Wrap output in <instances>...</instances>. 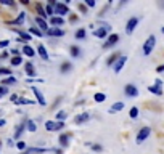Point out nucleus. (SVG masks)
I'll return each instance as SVG.
<instances>
[{
	"mask_svg": "<svg viewBox=\"0 0 164 154\" xmlns=\"http://www.w3.org/2000/svg\"><path fill=\"white\" fill-rule=\"evenodd\" d=\"M155 45H156V37L155 36H150L148 40L143 43V55H150L151 51H153Z\"/></svg>",
	"mask_w": 164,
	"mask_h": 154,
	"instance_id": "obj_1",
	"label": "nucleus"
},
{
	"mask_svg": "<svg viewBox=\"0 0 164 154\" xmlns=\"http://www.w3.org/2000/svg\"><path fill=\"white\" fill-rule=\"evenodd\" d=\"M63 127H65L63 122H53V121H47V122H45V128H47L48 132H56V130H60Z\"/></svg>",
	"mask_w": 164,
	"mask_h": 154,
	"instance_id": "obj_2",
	"label": "nucleus"
},
{
	"mask_svg": "<svg viewBox=\"0 0 164 154\" xmlns=\"http://www.w3.org/2000/svg\"><path fill=\"white\" fill-rule=\"evenodd\" d=\"M150 133H151V130H150L148 127L142 128V130H140V132H138V135H137V143L140 145V143H142V141H145V140H146V138H148V136H150Z\"/></svg>",
	"mask_w": 164,
	"mask_h": 154,
	"instance_id": "obj_3",
	"label": "nucleus"
},
{
	"mask_svg": "<svg viewBox=\"0 0 164 154\" xmlns=\"http://www.w3.org/2000/svg\"><path fill=\"white\" fill-rule=\"evenodd\" d=\"M55 13L60 15V16H65L69 13V10H68V7L65 3H55Z\"/></svg>",
	"mask_w": 164,
	"mask_h": 154,
	"instance_id": "obj_4",
	"label": "nucleus"
},
{
	"mask_svg": "<svg viewBox=\"0 0 164 154\" xmlns=\"http://www.w3.org/2000/svg\"><path fill=\"white\" fill-rule=\"evenodd\" d=\"M110 29H111V26H105V27H101V29L93 31V36H95V37H100V39H105Z\"/></svg>",
	"mask_w": 164,
	"mask_h": 154,
	"instance_id": "obj_5",
	"label": "nucleus"
},
{
	"mask_svg": "<svg viewBox=\"0 0 164 154\" xmlns=\"http://www.w3.org/2000/svg\"><path fill=\"white\" fill-rule=\"evenodd\" d=\"M126 63H127V56H124V55L119 56V58H117V61H116V64H114V71L119 72L122 67H124V64H126Z\"/></svg>",
	"mask_w": 164,
	"mask_h": 154,
	"instance_id": "obj_6",
	"label": "nucleus"
},
{
	"mask_svg": "<svg viewBox=\"0 0 164 154\" xmlns=\"http://www.w3.org/2000/svg\"><path fill=\"white\" fill-rule=\"evenodd\" d=\"M162 82L159 80V79H158V80H156V85H153V87H150L148 90H150V92L151 93H155V95H162Z\"/></svg>",
	"mask_w": 164,
	"mask_h": 154,
	"instance_id": "obj_7",
	"label": "nucleus"
},
{
	"mask_svg": "<svg viewBox=\"0 0 164 154\" xmlns=\"http://www.w3.org/2000/svg\"><path fill=\"white\" fill-rule=\"evenodd\" d=\"M138 24V18H131L127 21V26H126V32L127 34H131L134 29H135V26Z\"/></svg>",
	"mask_w": 164,
	"mask_h": 154,
	"instance_id": "obj_8",
	"label": "nucleus"
},
{
	"mask_svg": "<svg viewBox=\"0 0 164 154\" xmlns=\"http://www.w3.org/2000/svg\"><path fill=\"white\" fill-rule=\"evenodd\" d=\"M117 40H119V36H117V34H113V36L108 37V40L103 43V47H105V48H110V47H113V45H114Z\"/></svg>",
	"mask_w": 164,
	"mask_h": 154,
	"instance_id": "obj_9",
	"label": "nucleus"
},
{
	"mask_svg": "<svg viewBox=\"0 0 164 154\" xmlns=\"http://www.w3.org/2000/svg\"><path fill=\"white\" fill-rule=\"evenodd\" d=\"M32 92H34V95H36V98L39 100V104L40 106H45L47 103H45V98H44V95H42V92L39 88H32Z\"/></svg>",
	"mask_w": 164,
	"mask_h": 154,
	"instance_id": "obj_10",
	"label": "nucleus"
},
{
	"mask_svg": "<svg viewBox=\"0 0 164 154\" xmlns=\"http://www.w3.org/2000/svg\"><path fill=\"white\" fill-rule=\"evenodd\" d=\"M47 34H48V36H53V37H61V36H65V31L56 29V27H52V29L47 31Z\"/></svg>",
	"mask_w": 164,
	"mask_h": 154,
	"instance_id": "obj_11",
	"label": "nucleus"
},
{
	"mask_svg": "<svg viewBox=\"0 0 164 154\" xmlns=\"http://www.w3.org/2000/svg\"><path fill=\"white\" fill-rule=\"evenodd\" d=\"M126 95L127 96H137L138 95V90L134 87V85H126Z\"/></svg>",
	"mask_w": 164,
	"mask_h": 154,
	"instance_id": "obj_12",
	"label": "nucleus"
},
{
	"mask_svg": "<svg viewBox=\"0 0 164 154\" xmlns=\"http://www.w3.org/2000/svg\"><path fill=\"white\" fill-rule=\"evenodd\" d=\"M89 119H90V114L84 112V114H81V116H77V117L74 119V122H76V124H84V122H87Z\"/></svg>",
	"mask_w": 164,
	"mask_h": 154,
	"instance_id": "obj_13",
	"label": "nucleus"
},
{
	"mask_svg": "<svg viewBox=\"0 0 164 154\" xmlns=\"http://www.w3.org/2000/svg\"><path fill=\"white\" fill-rule=\"evenodd\" d=\"M36 21H37V24H39V27H40L42 31H48V26H47V22H45V19H42L40 16H37Z\"/></svg>",
	"mask_w": 164,
	"mask_h": 154,
	"instance_id": "obj_14",
	"label": "nucleus"
},
{
	"mask_svg": "<svg viewBox=\"0 0 164 154\" xmlns=\"http://www.w3.org/2000/svg\"><path fill=\"white\" fill-rule=\"evenodd\" d=\"M37 51H39V55H40V58H42V60H48L47 50H45V47H44V45H39V48H37Z\"/></svg>",
	"mask_w": 164,
	"mask_h": 154,
	"instance_id": "obj_15",
	"label": "nucleus"
},
{
	"mask_svg": "<svg viewBox=\"0 0 164 154\" xmlns=\"http://www.w3.org/2000/svg\"><path fill=\"white\" fill-rule=\"evenodd\" d=\"M124 109V103H116L110 108V112H117V111H122Z\"/></svg>",
	"mask_w": 164,
	"mask_h": 154,
	"instance_id": "obj_16",
	"label": "nucleus"
},
{
	"mask_svg": "<svg viewBox=\"0 0 164 154\" xmlns=\"http://www.w3.org/2000/svg\"><path fill=\"white\" fill-rule=\"evenodd\" d=\"M26 72H27V76H31V77L36 76V71H34V67H32V63H26Z\"/></svg>",
	"mask_w": 164,
	"mask_h": 154,
	"instance_id": "obj_17",
	"label": "nucleus"
},
{
	"mask_svg": "<svg viewBox=\"0 0 164 154\" xmlns=\"http://www.w3.org/2000/svg\"><path fill=\"white\" fill-rule=\"evenodd\" d=\"M52 24H55V26H63L65 24V19L63 18H58V16H52Z\"/></svg>",
	"mask_w": 164,
	"mask_h": 154,
	"instance_id": "obj_18",
	"label": "nucleus"
},
{
	"mask_svg": "<svg viewBox=\"0 0 164 154\" xmlns=\"http://www.w3.org/2000/svg\"><path fill=\"white\" fill-rule=\"evenodd\" d=\"M26 125H27V130H29V132H36V130H37L36 122H34V121H27Z\"/></svg>",
	"mask_w": 164,
	"mask_h": 154,
	"instance_id": "obj_19",
	"label": "nucleus"
},
{
	"mask_svg": "<svg viewBox=\"0 0 164 154\" xmlns=\"http://www.w3.org/2000/svg\"><path fill=\"white\" fill-rule=\"evenodd\" d=\"M95 101H98V103H101V101H105L106 100V96H105V93H95Z\"/></svg>",
	"mask_w": 164,
	"mask_h": 154,
	"instance_id": "obj_20",
	"label": "nucleus"
},
{
	"mask_svg": "<svg viewBox=\"0 0 164 154\" xmlns=\"http://www.w3.org/2000/svg\"><path fill=\"white\" fill-rule=\"evenodd\" d=\"M37 11H39V15H40V18H42V19L45 18V16H47V13H45V10H44V7H42L40 3L37 5Z\"/></svg>",
	"mask_w": 164,
	"mask_h": 154,
	"instance_id": "obj_21",
	"label": "nucleus"
},
{
	"mask_svg": "<svg viewBox=\"0 0 164 154\" xmlns=\"http://www.w3.org/2000/svg\"><path fill=\"white\" fill-rule=\"evenodd\" d=\"M21 63H23V60H21V56H15V58L11 60V64H13V66H19Z\"/></svg>",
	"mask_w": 164,
	"mask_h": 154,
	"instance_id": "obj_22",
	"label": "nucleus"
},
{
	"mask_svg": "<svg viewBox=\"0 0 164 154\" xmlns=\"http://www.w3.org/2000/svg\"><path fill=\"white\" fill-rule=\"evenodd\" d=\"M68 138H69L68 135H61V136H60V145H61V146H66V145H68Z\"/></svg>",
	"mask_w": 164,
	"mask_h": 154,
	"instance_id": "obj_23",
	"label": "nucleus"
},
{
	"mask_svg": "<svg viewBox=\"0 0 164 154\" xmlns=\"http://www.w3.org/2000/svg\"><path fill=\"white\" fill-rule=\"evenodd\" d=\"M19 36H21V39L19 40H31V34H27V32H19Z\"/></svg>",
	"mask_w": 164,
	"mask_h": 154,
	"instance_id": "obj_24",
	"label": "nucleus"
},
{
	"mask_svg": "<svg viewBox=\"0 0 164 154\" xmlns=\"http://www.w3.org/2000/svg\"><path fill=\"white\" fill-rule=\"evenodd\" d=\"M23 51H24V53H26L27 56H34V50H32L31 47H27V45H26L24 48H23Z\"/></svg>",
	"mask_w": 164,
	"mask_h": 154,
	"instance_id": "obj_25",
	"label": "nucleus"
},
{
	"mask_svg": "<svg viewBox=\"0 0 164 154\" xmlns=\"http://www.w3.org/2000/svg\"><path fill=\"white\" fill-rule=\"evenodd\" d=\"M24 15H26V13H19V16H18V18H16V19L13 21L15 24H21V22L24 21Z\"/></svg>",
	"mask_w": 164,
	"mask_h": 154,
	"instance_id": "obj_26",
	"label": "nucleus"
},
{
	"mask_svg": "<svg viewBox=\"0 0 164 154\" xmlns=\"http://www.w3.org/2000/svg\"><path fill=\"white\" fill-rule=\"evenodd\" d=\"M56 117H58V121H60V122H63V121H66V112H65V111H60Z\"/></svg>",
	"mask_w": 164,
	"mask_h": 154,
	"instance_id": "obj_27",
	"label": "nucleus"
},
{
	"mask_svg": "<svg viewBox=\"0 0 164 154\" xmlns=\"http://www.w3.org/2000/svg\"><path fill=\"white\" fill-rule=\"evenodd\" d=\"M34 101L31 100H24V98H18V104H32Z\"/></svg>",
	"mask_w": 164,
	"mask_h": 154,
	"instance_id": "obj_28",
	"label": "nucleus"
},
{
	"mask_svg": "<svg viewBox=\"0 0 164 154\" xmlns=\"http://www.w3.org/2000/svg\"><path fill=\"white\" fill-rule=\"evenodd\" d=\"M31 34H34V36H39V37H40L42 36V31L40 29H36V27H31V31H29Z\"/></svg>",
	"mask_w": 164,
	"mask_h": 154,
	"instance_id": "obj_29",
	"label": "nucleus"
},
{
	"mask_svg": "<svg viewBox=\"0 0 164 154\" xmlns=\"http://www.w3.org/2000/svg\"><path fill=\"white\" fill-rule=\"evenodd\" d=\"M76 37H77V39H84V37H85V31H84V29H79V31L76 32Z\"/></svg>",
	"mask_w": 164,
	"mask_h": 154,
	"instance_id": "obj_30",
	"label": "nucleus"
},
{
	"mask_svg": "<svg viewBox=\"0 0 164 154\" xmlns=\"http://www.w3.org/2000/svg\"><path fill=\"white\" fill-rule=\"evenodd\" d=\"M53 7H55L53 2L50 3V5H47V10H45V11H47V15H52V13H53Z\"/></svg>",
	"mask_w": 164,
	"mask_h": 154,
	"instance_id": "obj_31",
	"label": "nucleus"
},
{
	"mask_svg": "<svg viewBox=\"0 0 164 154\" xmlns=\"http://www.w3.org/2000/svg\"><path fill=\"white\" fill-rule=\"evenodd\" d=\"M117 58H119V55H117V53H116V55H113L111 58L108 60V66H111V64H113V63H114V61H116Z\"/></svg>",
	"mask_w": 164,
	"mask_h": 154,
	"instance_id": "obj_32",
	"label": "nucleus"
},
{
	"mask_svg": "<svg viewBox=\"0 0 164 154\" xmlns=\"http://www.w3.org/2000/svg\"><path fill=\"white\" fill-rule=\"evenodd\" d=\"M137 116H138V109H137V108H132V109H131V117L135 119Z\"/></svg>",
	"mask_w": 164,
	"mask_h": 154,
	"instance_id": "obj_33",
	"label": "nucleus"
},
{
	"mask_svg": "<svg viewBox=\"0 0 164 154\" xmlns=\"http://www.w3.org/2000/svg\"><path fill=\"white\" fill-rule=\"evenodd\" d=\"M23 130H24V125L21 124L19 127H18V130H16V133H15V136H16V138H18V136H19V135L23 133Z\"/></svg>",
	"mask_w": 164,
	"mask_h": 154,
	"instance_id": "obj_34",
	"label": "nucleus"
},
{
	"mask_svg": "<svg viewBox=\"0 0 164 154\" xmlns=\"http://www.w3.org/2000/svg\"><path fill=\"white\" fill-rule=\"evenodd\" d=\"M16 82V79L15 77H8V79H5V80H3V84L5 85H8V84H15Z\"/></svg>",
	"mask_w": 164,
	"mask_h": 154,
	"instance_id": "obj_35",
	"label": "nucleus"
},
{
	"mask_svg": "<svg viewBox=\"0 0 164 154\" xmlns=\"http://www.w3.org/2000/svg\"><path fill=\"white\" fill-rule=\"evenodd\" d=\"M69 69H71V64H69V63H65V64L61 66V71H63V72H65V71H69Z\"/></svg>",
	"mask_w": 164,
	"mask_h": 154,
	"instance_id": "obj_36",
	"label": "nucleus"
},
{
	"mask_svg": "<svg viewBox=\"0 0 164 154\" xmlns=\"http://www.w3.org/2000/svg\"><path fill=\"white\" fill-rule=\"evenodd\" d=\"M71 55L72 56H77L79 55V48L77 47H71Z\"/></svg>",
	"mask_w": 164,
	"mask_h": 154,
	"instance_id": "obj_37",
	"label": "nucleus"
},
{
	"mask_svg": "<svg viewBox=\"0 0 164 154\" xmlns=\"http://www.w3.org/2000/svg\"><path fill=\"white\" fill-rule=\"evenodd\" d=\"M16 146H18V149H24V148H26V143H24V141H19Z\"/></svg>",
	"mask_w": 164,
	"mask_h": 154,
	"instance_id": "obj_38",
	"label": "nucleus"
},
{
	"mask_svg": "<svg viewBox=\"0 0 164 154\" xmlns=\"http://www.w3.org/2000/svg\"><path fill=\"white\" fill-rule=\"evenodd\" d=\"M7 92H8V90L5 88V87H0V96H2V95H7Z\"/></svg>",
	"mask_w": 164,
	"mask_h": 154,
	"instance_id": "obj_39",
	"label": "nucleus"
},
{
	"mask_svg": "<svg viewBox=\"0 0 164 154\" xmlns=\"http://www.w3.org/2000/svg\"><path fill=\"white\" fill-rule=\"evenodd\" d=\"M85 3L89 5V7H95V2H93V0H87Z\"/></svg>",
	"mask_w": 164,
	"mask_h": 154,
	"instance_id": "obj_40",
	"label": "nucleus"
},
{
	"mask_svg": "<svg viewBox=\"0 0 164 154\" xmlns=\"http://www.w3.org/2000/svg\"><path fill=\"white\" fill-rule=\"evenodd\" d=\"M92 148H93V149H95V151H101V146H98V145H93Z\"/></svg>",
	"mask_w": 164,
	"mask_h": 154,
	"instance_id": "obj_41",
	"label": "nucleus"
},
{
	"mask_svg": "<svg viewBox=\"0 0 164 154\" xmlns=\"http://www.w3.org/2000/svg\"><path fill=\"white\" fill-rule=\"evenodd\" d=\"M7 45H8V42H7V40H3V42H0V47H2V48H3V47H7Z\"/></svg>",
	"mask_w": 164,
	"mask_h": 154,
	"instance_id": "obj_42",
	"label": "nucleus"
},
{
	"mask_svg": "<svg viewBox=\"0 0 164 154\" xmlns=\"http://www.w3.org/2000/svg\"><path fill=\"white\" fill-rule=\"evenodd\" d=\"M10 100H11V101H18V96H16V95H11Z\"/></svg>",
	"mask_w": 164,
	"mask_h": 154,
	"instance_id": "obj_43",
	"label": "nucleus"
},
{
	"mask_svg": "<svg viewBox=\"0 0 164 154\" xmlns=\"http://www.w3.org/2000/svg\"><path fill=\"white\" fill-rule=\"evenodd\" d=\"M0 74H10L8 69H0Z\"/></svg>",
	"mask_w": 164,
	"mask_h": 154,
	"instance_id": "obj_44",
	"label": "nucleus"
},
{
	"mask_svg": "<svg viewBox=\"0 0 164 154\" xmlns=\"http://www.w3.org/2000/svg\"><path fill=\"white\" fill-rule=\"evenodd\" d=\"M156 71H158V72H162V71H164V64H162V66H159V67H158Z\"/></svg>",
	"mask_w": 164,
	"mask_h": 154,
	"instance_id": "obj_45",
	"label": "nucleus"
},
{
	"mask_svg": "<svg viewBox=\"0 0 164 154\" xmlns=\"http://www.w3.org/2000/svg\"><path fill=\"white\" fill-rule=\"evenodd\" d=\"M0 125H5V121H0Z\"/></svg>",
	"mask_w": 164,
	"mask_h": 154,
	"instance_id": "obj_46",
	"label": "nucleus"
},
{
	"mask_svg": "<svg viewBox=\"0 0 164 154\" xmlns=\"http://www.w3.org/2000/svg\"><path fill=\"white\" fill-rule=\"evenodd\" d=\"M162 32H164V27H162Z\"/></svg>",
	"mask_w": 164,
	"mask_h": 154,
	"instance_id": "obj_47",
	"label": "nucleus"
}]
</instances>
